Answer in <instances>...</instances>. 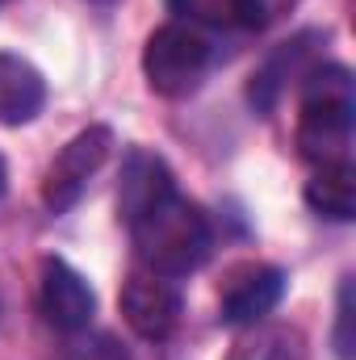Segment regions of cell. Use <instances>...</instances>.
<instances>
[{
	"mask_svg": "<svg viewBox=\"0 0 356 360\" xmlns=\"http://www.w3.org/2000/svg\"><path fill=\"white\" fill-rule=\"evenodd\" d=\"M130 239L147 272H160L168 281L193 276L197 269L210 264L214 256V226L205 210L189 197H180L177 184L160 188L147 205H139L130 218Z\"/></svg>",
	"mask_w": 356,
	"mask_h": 360,
	"instance_id": "obj_1",
	"label": "cell"
},
{
	"mask_svg": "<svg viewBox=\"0 0 356 360\" xmlns=\"http://www.w3.org/2000/svg\"><path fill=\"white\" fill-rule=\"evenodd\" d=\"M356 89L344 63H323L302 76V113H298V155L314 168L352 164Z\"/></svg>",
	"mask_w": 356,
	"mask_h": 360,
	"instance_id": "obj_2",
	"label": "cell"
},
{
	"mask_svg": "<svg viewBox=\"0 0 356 360\" xmlns=\"http://www.w3.org/2000/svg\"><path fill=\"white\" fill-rule=\"evenodd\" d=\"M210 68H214L210 38L193 25H180V21L160 25L143 46V76H147L151 92H160L168 101L197 92Z\"/></svg>",
	"mask_w": 356,
	"mask_h": 360,
	"instance_id": "obj_3",
	"label": "cell"
},
{
	"mask_svg": "<svg viewBox=\"0 0 356 360\" xmlns=\"http://www.w3.org/2000/svg\"><path fill=\"white\" fill-rule=\"evenodd\" d=\"M109 155H113V130H109V126H89V130H80V134L55 155V164L46 168V180H42V201H46V210H51V214H68V210L84 197L89 180L105 168Z\"/></svg>",
	"mask_w": 356,
	"mask_h": 360,
	"instance_id": "obj_4",
	"label": "cell"
},
{
	"mask_svg": "<svg viewBox=\"0 0 356 360\" xmlns=\"http://www.w3.org/2000/svg\"><path fill=\"white\" fill-rule=\"evenodd\" d=\"M117 306H122V319L130 323V331L143 335V340H151V344L168 340V335L177 331V323H180L177 285H172L168 276L147 272V269H134L130 276H126Z\"/></svg>",
	"mask_w": 356,
	"mask_h": 360,
	"instance_id": "obj_5",
	"label": "cell"
},
{
	"mask_svg": "<svg viewBox=\"0 0 356 360\" xmlns=\"http://www.w3.org/2000/svg\"><path fill=\"white\" fill-rule=\"evenodd\" d=\"M38 306H42V319L55 327V331H84L96 314V293L92 285L72 269L68 260L59 256H46L42 260V281H38Z\"/></svg>",
	"mask_w": 356,
	"mask_h": 360,
	"instance_id": "obj_6",
	"label": "cell"
},
{
	"mask_svg": "<svg viewBox=\"0 0 356 360\" xmlns=\"http://www.w3.org/2000/svg\"><path fill=\"white\" fill-rule=\"evenodd\" d=\"M281 297H285V272L281 269H272V264H239V269H231L227 285H222L218 319H222V327L265 323Z\"/></svg>",
	"mask_w": 356,
	"mask_h": 360,
	"instance_id": "obj_7",
	"label": "cell"
},
{
	"mask_svg": "<svg viewBox=\"0 0 356 360\" xmlns=\"http://www.w3.org/2000/svg\"><path fill=\"white\" fill-rule=\"evenodd\" d=\"M319 42H323V34H319V30H306V34H298V38L281 42L265 63L252 72L248 101H252L260 113H268V109L281 101L285 84H293V80H302V76L310 72V59H314V46H319Z\"/></svg>",
	"mask_w": 356,
	"mask_h": 360,
	"instance_id": "obj_8",
	"label": "cell"
},
{
	"mask_svg": "<svg viewBox=\"0 0 356 360\" xmlns=\"http://www.w3.org/2000/svg\"><path fill=\"white\" fill-rule=\"evenodd\" d=\"M42 105H46L42 72L21 55L0 51V122L4 126H25L42 113Z\"/></svg>",
	"mask_w": 356,
	"mask_h": 360,
	"instance_id": "obj_9",
	"label": "cell"
},
{
	"mask_svg": "<svg viewBox=\"0 0 356 360\" xmlns=\"http://www.w3.org/2000/svg\"><path fill=\"white\" fill-rule=\"evenodd\" d=\"M227 360H310L306 335L289 323H252L235 344Z\"/></svg>",
	"mask_w": 356,
	"mask_h": 360,
	"instance_id": "obj_10",
	"label": "cell"
},
{
	"mask_svg": "<svg viewBox=\"0 0 356 360\" xmlns=\"http://www.w3.org/2000/svg\"><path fill=\"white\" fill-rule=\"evenodd\" d=\"M306 205L331 222H348L356 214V172L352 164H331L319 168L306 180Z\"/></svg>",
	"mask_w": 356,
	"mask_h": 360,
	"instance_id": "obj_11",
	"label": "cell"
},
{
	"mask_svg": "<svg viewBox=\"0 0 356 360\" xmlns=\"http://www.w3.org/2000/svg\"><path fill=\"white\" fill-rule=\"evenodd\" d=\"M168 184H177L172 172H168V164L160 160V155H151V151H130L126 155V168H122V188H117V210H122V218H130L139 205H147L160 188H168Z\"/></svg>",
	"mask_w": 356,
	"mask_h": 360,
	"instance_id": "obj_12",
	"label": "cell"
},
{
	"mask_svg": "<svg viewBox=\"0 0 356 360\" xmlns=\"http://www.w3.org/2000/svg\"><path fill=\"white\" fill-rule=\"evenodd\" d=\"M180 25L193 30H248V0H168Z\"/></svg>",
	"mask_w": 356,
	"mask_h": 360,
	"instance_id": "obj_13",
	"label": "cell"
},
{
	"mask_svg": "<svg viewBox=\"0 0 356 360\" xmlns=\"http://www.w3.org/2000/svg\"><path fill=\"white\" fill-rule=\"evenodd\" d=\"M336 356H356V335H352V276L340 281V302H336Z\"/></svg>",
	"mask_w": 356,
	"mask_h": 360,
	"instance_id": "obj_14",
	"label": "cell"
},
{
	"mask_svg": "<svg viewBox=\"0 0 356 360\" xmlns=\"http://www.w3.org/2000/svg\"><path fill=\"white\" fill-rule=\"evenodd\" d=\"M298 0H248V30H268L272 21H281Z\"/></svg>",
	"mask_w": 356,
	"mask_h": 360,
	"instance_id": "obj_15",
	"label": "cell"
},
{
	"mask_svg": "<svg viewBox=\"0 0 356 360\" xmlns=\"http://www.w3.org/2000/svg\"><path fill=\"white\" fill-rule=\"evenodd\" d=\"M4 188H8V168H4V160H0V197H4Z\"/></svg>",
	"mask_w": 356,
	"mask_h": 360,
	"instance_id": "obj_16",
	"label": "cell"
},
{
	"mask_svg": "<svg viewBox=\"0 0 356 360\" xmlns=\"http://www.w3.org/2000/svg\"><path fill=\"white\" fill-rule=\"evenodd\" d=\"M92 4H113V0H92Z\"/></svg>",
	"mask_w": 356,
	"mask_h": 360,
	"instance_id": "obj_17",
	"label": "cell"
}]
</instances>
